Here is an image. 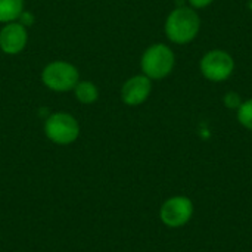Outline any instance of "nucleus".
Returning a JSON list of instances; mask_svg holds the SVG:
<instances>
[{
  "label": "nucleus",
  "mask_w": 252,
  "mask_h": 252,
  "mask_svg": "<svg viewBox=\"0 0 252 252\" xmlns=\"http://www.w3.org/2000/svg\"><path fill=\"white\" fill-rule=\"evenodd\" d=\"M201 30V18L193 7L177 6L173 9L164 24L167 38L174 44H188L193 41Z\"/></svg>",
  "instance_id": "f257e3e1"
},
{
  "label": "nucleus",
  "mask_w": 252,
  "mask_h": 252,
  "mask_svg": "<svg viewBox=\"0 0 252 252\" xmlns=\"http://www.w3.org/2000/svg\"><path fill=\"white\" fill-rule=\"evenodd\" d=\"M176 65V55L173 49L164 43L151 44L140 58L142 74L151 80H162L168 77Z\"/></svg>",
  "instance_id": "f03ea898"
},
{
  "label": "nucleus",
  "mask_w": 252,
  "mask_h": 252,
  "mask_svg": "<svg viewBox=\"0 0 252 252\" xmlns=\"http://www.w3.org/2000/svg\"><path fill=\"white\" fill-rule=\"evenodd\" d=\"M43 84L59 93L71 92L80 81V72L75 65L66 61H53L41 71Z\"/></svg>",
  "instance_id": "7ed1b4c3"
},
{
  "label": "nucleus",
  "mask_w": 252,
  "mask_h": 252,
  "mask_svg": "<svg viewBox=\"0 0 252 252\" xmlns=\"http://www.w3.org/2000/svg\"><path fill=\"white\" fill-rule=\"evenodd\" d=\"M44 134L52 143L66 146L78 139L80 124L68 112H53L44 121Z\"/></svg>",
  "instance_id": "20e7f679"
},
{
  "label": "nucleus",
  "mask_w": 252,
  "mask_h": 252,
  "mask_svg": "<svg viewBox=\"0 0 252 252\" xmlns=\"http://www.w3.org/2000/svg\"><path fill=\"white\" fill-rule=\"evenodd\" d=\"M199 71L202 77L211 83H221L230 78L235 71L233 56L223 49H213L204 53L199 61Z\"/></svg>",
  "instance_id": "39448f33"
},
{
  "label": "nucleus",
  "mask_w": 252,
  "mask_h": 252,
  "mask_svg": "<svg viewBox=\"0 0 252 252\" xmlns=\"http://www.w3.org/2000/svg\"><path fill=\"white\" fill-rule=\"evenodd\" d=\"M195 213V205L190 198L176 195L168 198L159 208V219L164 226L170 229H179L186 226Z\"/></svg>",
  "instance_id": "423d86ee"
},
{
  "label": "nucleus",
  "mask_w": 252,
  "mask_h": 252,
  "mask_svg": "<svg viewBox=\"0 0 252 252\" xmlns=\"http://www.w3.org/2000/svg\"><path fill=\"white\" fill-rule=\"evenodd\" d=\"M152 92V80L143 74L133 75L121 87V100L127 106H139L148 100Z\"/></svg>",
  "instance_id": "0eeeda50"
},
{
  "label": "nucleus",
  "mask_w": 252,
  "mask_h": 252,
  "mask_svg": "<svg viewBox=\"0 0 252 252\" xmlns=\"http://www.w3.org/2000/svg\"><path fill=\"white\" fill-rule=\"evenodd\" d=\"M28 41L27 27L18 21L7 22L0 30V49L6 55L21 53Z\"/></svg>",
  "instance_id": "6e6552de"
},
{
  "label": "nucleus",
  "mask_w": 252,
  "mask_h": 252,
  "mask_svg": "<svg viewBox=\"0 0 252 252\" xmlns=\"http://www.w3.org/2000/svg\"><path fill=\"white\" fill-rule=\"evenodd\" d=\"M74 94L80 103L90 105L99 99V89L96 87L94 83H92L89 80H80L77 83V86L74 87Z\"/></svg>",
  "instance_id": "1a4fd4ad"
},
{
  "label": "nucleus",
  "mask_w": 252,
  "mask_h": 252,
  "mask_svg": "<svg viewBox=\"0 0 252 252\" xmlns=\"http://www.w3.org/2000/svg\"><path fill=\"white\" fill-rule=\"evenodd\" d=\"M24 0H0V22L7 24L21 18Z\"/></svg>",
  "instance_id": "9d476101"
},
{
  "label": "nucleus",
  "mask_w": 252,
  "mask_h": 252,
  "mask_svg": "<svg viewBox=\"0 0 252 252\" xmlns=\"http://www.w3.org/2000/svg\"><path fill=\"white\" fill-rule=\"evenodd\" d=\"M236 118L244 128L252 131V97L241 103V106L236 109Z\"/></svg>",
  "instance_id": "9b49d317"
},
{
  "label": "nucleus",
  "mask_w": 252,
  "mask_h": 252,
  "mask_svg": "<svg viewBox=\"0 0 252 252\" xmlns=\"http://www.w3.org/2000/svg\"><path fill=\"white\" fill-rule=\"evenodd\" d=\"M242 102H244V100H242L241 94H239L238 92H233V90L227 92V93L224 94V97H223L224 106H226L227 109H233V111H236V109L241 106Z\"/></svg>",
  "instance_id": "f8f14e48"
},
{
  "label": "nucleus",
  "mask_w": 252,
  "mask_h": 252,
  "mask_svg": "<svg viewBox=\"0 0 252 252\" xmlns=\"http://www.w3.org/2000/svg\"><path fill=\"white\" fill-rule=\"evenodd\" d=\"M214 0H189V4L190 7L193 9H204L207 6H210Z\"/></svg>",
  "instance_id": "ddd939ff"
}]
</instances>
